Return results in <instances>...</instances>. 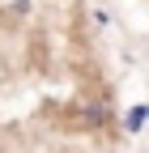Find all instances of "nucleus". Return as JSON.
I'll list each match as a JSON object with an SVG mask.
<instances>
[{"instance_id": "1", "label": "nucleus", "mask_w": 149, "mask_h": 153, "mask_svg": "<svg viewBox=\"0 0 149 153\" xmlns=\"http://www.w3.org/2000/svg\"><path fill=\"white\" fill-rule=\"evenodd\" d=\"M145 123H149V102H136V106H128V115H124V132H128V136L145 132Z\"/></svg>"}]
</instances>
